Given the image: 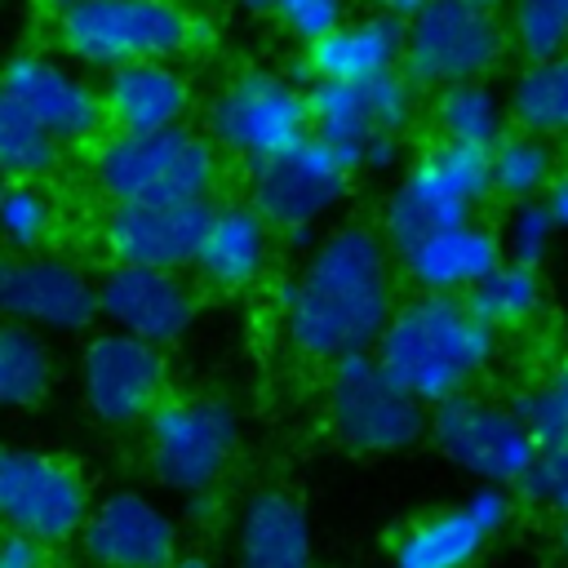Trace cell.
<instances>
[{
  "instance_id": "8d00e7d4",
  "label": "cell",
  "mask_w": 568,
  "mask_h": 568,
  "mask_svg": "<svg viewBox=\"0 0 568 568\" xmlns=\"http://www.w3.org/2000/svg\"><path fill=\"white\" fill-rule=\"evenodd\" d=\"M271 18L297 40V44H315L328 31H337L346 22V0H275Z\"/></svg>"
},
{
  "instance_id": "ee69618b",
  "label": "cell",
  "mask_w": 568,
  "mask_h": 568,
  "mask_svg": "<svg viewBox=\"0 0 568 568\" xmlns=\"http://www.w3.org/2000/svg\"><path fill=\"white\" fill-rule=\"evenodd\" d=\"M240 9H248V13H271L275 9V0H235Z\"/></svg>"
},
{
  "instance_id": "9a60e30c",
  "label": "cell",
  "mask_w": 568,
  "mask_h": 568,
  "mask_svg": "<svg viewBox=\"0 0 568 568\" xmlns=\"http://www.w3.org/2000/svg\"><path fill=\"white\" fill-rule=\"evenodd\" d=\"M0 93L13 98L58 146H84L102 138V102L98 84L80 75L67 58L22 49L0 62Z\"/></svg>"
},
{
  "instance_id": "30bf717a",
  "label": "cell",
  "mask_w": 568,
  "mask_h": 568,
  "mask_svg": "<svg viewBox=\"0 0 568 568\" xmlns=\"http://www.w3.org/2000/svg\"><path fill=\"white\" fill-rule=\"evenodd\" d=\"M506 58V27L497 13L470 9L462 0H426L404 18L399 75L413 89H448L484 80Z\"/></svg>"
},
{
  "instance_id": "f1b7e54d",
  "label": "cell",
  "mask_w": 568,
  "mask_h": 568,
  "mask_svg": "<svg viewBox=\"0 0 568 568\" xmlns=\"http://www.w3.org/2000/svg\"><path fill=\"white\" fill-rule=\"evenodd\" d=\"M559 160L550 151L546 138L524 133V129H506L501 142L488 151V178H493V195H506L510 204L524 200H541V191L550 186Z\"/></svg>"
},
{
  "instance_id": "5bb4252c",
  "label": "cell",
  "mask_w": 568,
  "mask_h": 568,
  "mask_svg": "<svg viewBox=\"0 0 568 568\" xmlns=\"http://www.w3.org/2000/svg\"><path fill=\"white\" fill-rule=\"evenodd\" d=\"M0 320L31 333H84L98 293L80 262L62 253H0Z\"/></svg>"
},
{
  "instance_id": "4fadbf2b",
  "label": "cell",
  "mask_w": 568,
  "mask_h": 568,
  "mask_svg": "<svg viewBox=\"0 0 568 568\" xmlns=\"http://www.w3.org/2000/svg\"><path fill=\"white\" fill-rule=\"evenodd\" d=\"M346 191H351V173L311 138L248 169L253 213L293 244H306L311 226L324 213H333L346 200Z\"/></svg>"
},
{
  "instance_id": "d4e9b609",
  "label": "cell",
  "mask_w": 568,
  "mask_h": 568,
  "mask_svg": "<svg viewBox=\"0 0 568 568\" xmlns=\"http://www.w3.org/2000/svg\"><path fill=\"white\" fill-rule=\"evenodd\" d=\"M404 58V22L390 13H368V18H346L337 31L324 40L306 44V71L328 84H359L399 71Z\"/></svg>"
},
{
  "instance_id": "603a6c76",
  "label": "cell",
  "mask_w": 568,
  "mask_h": 568,
  "mask_svg": "<svg viewBox=\"0 0 568 568\" xmlns=\"http://www.w3.org/2000/svg\"><path fill=\"white\" fill-rule=\"evenodd\" d=\"M497 262H506L501 235L479 222H462L399 248V266L417 284V293H439V297H466Z\"/></svg>"
},
{
  "instance_id": "f546056e",
  "label": "cell",
  "mask_w": 568,
  "mask_h": 568,
  "mask_svg": "<svg viewBox=\"0 0 568 568\" xmlns=\"http://www.w3.org/2000/svg\"><path fill=\"white\" fill-rule=\"evenodd\" d=\"M466 306H470L493 333L524 328V324L541 311V271L515 266V262H497V266L466 293Z\"/></svg>"
},
{
  "instance_id": "f35d334b",
  "label": "cell",
  "mask_w": 568,
  "mask_h": 568,
  "mask_svg": "<svg viewBox=\"0 0 568 568\" xmlns=\"http://www.w3.org/2000/svg\"><path fill=\"white\" fill-rule=\"evenodd\" d=\"M541 209L550 213L555 231H568V164H559V169H555L550 186L541 191Z\"/></svg>"
},
{
  "instance_id": "ab89813d",
  "label": "cell",
  "mask_w": 568,
  "mask_h": 568,
  "mask_svg": "<svg viewBox=\"0 0 568 568\" xmlns=\"http://www.w3.org/2000/svg\"><path fill=\"white\" fill-rule=\"evenodd\" d=\"M368 4H373L377 13H390V18H399V22H404V18H413L426 0H368Z\"/></svg>"
},
{
  "instance_id": "44dd1931",
  "label": "cell",
  "mask_w": 568,
  "mask_h": 568,
  "mask_svg": "<svg viewBox=\"0 0 568 568\" xmlns=\"http://www.w3.org/2000/svg\"><path fill=\"white\" fill-rule=\"evenodd\" d=\"M98 102H102V124L111 133L138 138V133L186 124L191 84L173 62H129V67L106 71Z\"/></svg>"
},
{
  "instance_id": "484cf974",
  "label": "cell",
  "mask_w": 568,
  "mask_h": 568,
  "mask_svg": "<svg viewBox=\"0 0 568 568\" xmlns=\"http://www.w3.org/2000/svg\"><path fill=\"white\" fill-rule=\"evenodd\" d=\"M435 129H439V142L493 151L510 129V115H506V102L484 80H470L435 93Z\"/></svg>"
},
{
  "instance_id": "60d3db41",
  "label": "cell",
  "mask_w": 568,
  "mask_h": 568,
  "mask_svg": "<svg viewBox=\"0 0 568 568\" xmlns=\"http://www.w3.org/2000/svg\"><path fill=\"white\" fill-rule=\"evenodd\" d=\"M169 568H209V559H204V555H182V550H178Z\"/></svg>"
},
{
  "instance_id": "83f0119b",
  "label": "cell",
  "mask_w": 568,
  "mask_h": 568,
  "mask_svg": "<svg viewBox=\"0 0 568 568\" xmlns=\"http://www.w3.org/2000/svg\"><path fill=\"white\" fill-rule=\"evenodd\" d=\"M506 115L515 129L537 138H568V53L524 67L506 98Z\"/></svg>"
},
{
  "instance_id": "74e56055",
  "label": "cell",
  "mask_w": 568,
  "mask_h": 568,
  "mask_svg": "<svg viewBox=\"0 0 568 568\" xmlns=\"http://www.w3.org/2000/svg\"><path fill=\"white\" fill-rule=\"evenodd\" d=\"M0 568H49V550L18 532H0Z\"/></svg>"
},
{
  "instance_id": "7bdbcfd3",
  "label": "cell",
  "mask_w": 568,
  "mask_h": 568,
  "mask_svg": "<svg viewBox=\"0 0 568 568\" xmlns=\"http://www.w3.org/2000/svg\"><path fill=\"white\" fill-rule=\"evenodd\" d=\"M470 9H484V13H497V9H510V0H462Z\"/></svg>"
},
{
  "instance_id": "ac0fdd59",
  "label": "cell",
  "mask_w": 568,
  "mask_h": 568,
  "mask_svg": "<svg viewBox=\"0 0 568 568\" xmlns=\"http://www.w3.org/2000/svg\"><path fill=\"white\" fill-rule=\"evenodd\" d=\"M515 519V493L497 484H475L457 506H444L417 524H408L395 546L390 564L395 568H470L484 546L506 532Z\"/></svg>"
},
{
  "instance_id": "d6a6232c",
  "label": "cell",
  "mask_w": 568,
  "mask_h": 568,
  "mask_svg": "<svg viewBox=\"0 0 568 568\" xmlns=\"http://www.w3.org/2000/svg\"><path fill=\"white\" fill-rule=\"evenodd\" d=\"M510 408L537 448H568V364H559V368L541 373L532 386H524Z\"/></svg>"
},
{
  "instance_id": "2e32d148",
  "label": "cell",
  "mask_w": 568,
  "mask_h": 568,
  "mask_svg": "<svg viewBox=\"0 0 568 568\" xmlns=\"http://www.w3.org/2000/svg\"><path fill=\"white\" fill-rule=\"evenodd\" d=\"M169 386L164 351L115 328L93 333L80 351V399L102 426H138L155 413Z\"/></svg>"
},
{
  "instance_id": "1f68e13d",
  "label": "cell",
  "mask_w": 568,
  "mask_h": 568,
  "mask_svg": "<svg viewBox=\"0 0 568 568\" xmlns=\"http://www.w3.org/2000/svg\"><path fill=\"white\" fill-rule=\"evenodd\" d=\"M506 44L519 49L528 67L568 53V0H510Z\"/></svg>"
},
{
  "instance_id": "e575fe53",
  "label": "cell",
  "mask_w": 568,
  "mask_h": 568,
  "mask_svg": "<svg viewBox=\"0 0 568 568\" xmlns=\"http://www.w3.org/2000/svg\"><path fill=\"white\" fill-rule=\"evenodd\" d=\"M555 244V222L550 213L541 209V200H524L510 209L506 217V235H501V257L515 262V266H541L546 253Z\"/></svg>"
},
{
  "instance_id": "7a4b0ae2",
  "label": "cell",
  "mask_w": 568,
  "mask_h": 568,
  "mask_svg": "<svg viewBox=\"0 0 568 568\" xmlns=\"http://www.w3.org/2000/svg\"><path fill=\"white\" fill-rule=\"evenodd\" d=\"M497 333L466 306V297L417 293L399 302L373 342V359L422 408H435L475 386L493 364Z\"/></svg>"
},
{
  "instance_id": "8fae6325",
  "label": "cell",
  "mask_w": 568,
  "mask_h": 568,
  "mask_svg": "<svg viewBox=\"0 0 568 568\" xmlns=\"http://www.w3.org/2000/svg\"><path fill=\"white\" fill-rule=\"evenodd\" d=\"M89 479L58 453L0 448V528L36 546H62L80 537L89 519Z\"/></svg>"
},
{
  "instance_id": "9c48e42d",
  "label": "cell",
  "mask_w": 568,
  "mask_h": 568,
  "mask_svg": "<svg viewBox=\"0 0 568 568\" xmlns=\"http://www.w3.org/2000/svg\"><path fill=\"white\" fill-rule=\"evenodd\" d=\"M328 430L351 453L386 457L426 435V408L390 382L373 351H359L328 364Z\"/></svg>"
},
{
  "instance_id": "ba28073f",
  "label": "cell",
  "mask_w": 568,
  "mask_h": 568,
  "mask_svg": "<svg viewBox=\"0 0 568 568\" xmlns=\"http://www.w3.org/2000/svg\"><path fill=\"white\" fill-rule=\"evenodd\" d=\"M240 448V417L226 399L178 395L160 399L146 417V462L151 475L186 497H204L231 466Z\"/></svg>"
},
{
  "instance_id": "7c38bea8",
  "label": "cell",
  "mask_w": 568,
  "mask_h": 568,
  "mask_svg": "<svg viewBox=\"0 0 568 568\" xmlns=\"http://www.w3.org/2000/svg\"><path fill=\"white\" fill-rule=\"evenodd\" d=\"M426 435L457 470L497 488H519L524 470L537 457V444L515 417V408L479 399L470 390L435 404L426 413Z\"/></svg>"
},
{
  "instance_id": "d6986e66",
  "label": "cell",
  "mask_w": 568,
  "mask_h": 568,
  "mask_svg": "<svg viewBox=\"0 0 568 568\" xmlns=\"http://www.w3.org/2000/svg\"><path fill=\"white\" fill-rule=\"evenodd\" d=\"M213 200L200 204H111L102 217V248L111 266L186 271L204 240Z\"/></svg>"
},
{
  "instance_id": "6da1fadb",
  "label": "cell",
  "mask_w": 568,
  "mask_h": 568,
  "mask_svg": "<svg viewBox=\"0 0 568 568\" xmlns=\"http://www.w3.org/2000/svg\"><path fill=\"white\" fill-rule=\"evenodd\" d=\"M280 306L288 346L315 364L373 351L395 311L386 240L364 222L328 231L288 280Z\"/></svg>"
},
{
  "instance_id": "3957f363",
  "label": "cell",
  "mask_w": 568,
  "mask_h": 568,
  "mask_svg": "<svg viewBox=\"0 0 568 568\" xmlns=\"http://www.w3.org/2000/svg\"><path fill=\"white\" fill-rule=\"evenodd\" d=\"M222 160L200 129L111 133L93 151V186L106 204H200L213 200Z\"/></svg>"
},
{
  "instance_id": "f6af8a7d",
  "label": "cell",
  "mask_w": 568,
  "mask_h": 568,
  "mask_svg": "<svg viewBox=\"0 0 568 568\" xmlns=\"http://www.w3.org/2000/svg\"><path fill=\"white\" fill-rule=\"evenodd\" d=\"M559 564L568 568V519H559Z\"/></svg>"
},
{
  "instance_id": "7402d4cb",
  "label": "cell",
  "mask_w": 568,
  "mask_h": 568,
  "mask_svg": "<svg viewBox=\"0 0 568 568\" xmlns=\"http://www.w3.org/2000/svg\"><path fill=\"white\" fill-rule=\"evenodd\" d=\"M266 262H271V226L253 213V204L248 200L213 204L204 240L191 262L200 284L217 293H244L262 280Z\"/></svg>"
},
{
  "instance_id": "5b68a950",
  "label": "cell",
  "mask_w": 568,
  "mask_h": 568,
  "mask_svg": "<svg viewBox=\"0 0 568 568\" xmlns=\"http://www.w3.org/2000/svg\"><path fill=\"white\" fill-rule=\"evenodd\" d=\"M413 115V84L390 71L359 84L315 80L306 89L311 142H320L346 173H382L399 160V133Z\"/></svg>"
},
{
  "instance_id": "52a82bcc",
  "label": "cell",
  "mask_w": 568,
  "mask_h": 568,
  "mask_svg": "<svg viewBox=\"0 0 568 568\" xmlns=\"http://www.w3.org/2000/svg\"><path fill=\"white\" fill-rule=\"evenodd\" d=\"M204 138L240 164H262L311 138L306 93L275 71L231 75L204 106Z\"/></svg>"
},
{
  "instance_id": "d590c367",
  "label": "cell",
  "mask_w": 568,
  "mask_h": 568,
  "mask_svg": "<svg viewBox=\"0 0 568 568\" xmlns=\"http://www.w3.org/2000/svg\"><path fill=\"white\" fill-rule=\"evenodd\" d=\"M519 497L568 519V448H537L532 466L519 479Z\"/></svg>"
},
{
  "instance_id": "277c9868",
  "label": "cell",
  "mask_w": 568,
  "mask_h": 568,
  "mask_svg": "<svg viewBox=\"0 0 568 568\" xmlns=\"http://www.w3.org/2000/svg\"><path fill=\"white\" fill-rule=\"evenodd\" d=\"M53 31L71 67L102 75L129 62H169L195 40L178 0H75L53 18Z\"/></svg>"
},
{
  "instance_id": "4dcf8cb0",
  "label": "cell",
  "mask_w": 568,
  "mask_h": 568,
  "mask_svg": "<svg viewBox=\"0 0 568 568\" xmlns=\"http://www.w3.org/2000/svg\"><path fill=\"white\" fill-rule=\"evenodd\" d=\"M62 164V146L13 102L0 93V178L4 182H40Z\"/></svg>"
},
{
  "instance_id": "b9f144b4",
  "label": "cell",
  "mask_w": 568,
  "mask_h": 568,
  "mask_svg": "<svg viewBox=\"0 0 568 568\" xmlns=\"http://www.w3.org/2000/svg\"><path fill=\"white\" fill-rule=\"evenodd\" d=\"M31 4H36V9H44V13H53V18H58V13H62V9H71V4H75V0H31Z\"/></svg>"
},
{
  "instance_id": "cb8c5ba5",
  "label": "cell",
  "mask_w": 568,
  "mask_h": 568,
  "mask_svg": "<svg viewBox=\"0 0 568 568\" xmlns=\"http://www.w3.org/2000/svg\"><path fill=\"white\" fill-rule=\"evenodd\" d=\"M240 568H315L306 506L284 488H262L244 501L235 524Z\"/></svg>"
},
{
  "instance_id": "ffe728a7",
  "label": "cell",
  "mask_w": 568,
  "mask_h": 568,
  "mask_svg": "<svg viewBox=\"0 0 568 568\" xmlns=\"http://www.w3.org/2000/svg\"><path fill=\"white\" fill-rule=\"evenodd\" d=\"M80 550L98 568H169L178 555V524L151 497L120 488L89 506Z\"/></svg>"
},
{
  "instance_id": "4316f807",
  "label": "cell",
  "mask_w": 568,
  "mask_h": 568,
  "mask_svg": "<svg viewBox=\"0 0 568 568\" xmlns=\"http://www.w3.org/2000/svg\"><path fill=\"white\" fill-rule=\"evenodd\" d=\"M53 390V351L40 333L0 320V413L36 408Z\"/></svg>"
},
{
  "instance_id": "836d02e7",
  "label": "cell",
  "mask_w": 568,
  "mask_h": 568,
  "mask_svg": "<svg viewBox=\"0 0 568 568\" xmlns=\"http://www.w3.org/2000/svg\"><path fill=\"white\" fill-rule=\"evenodd\" d=\"M53 231V204L31 182L0 178V240L13 253H36Z\"/></svg>"
},
{
  "instance_id": "8992f818",
  "label": "cell",
  "mask_w": 568,
  "mask_h": 568,
  "mask_svg": "<svg viewBox=\"0 0 568 568\" xmlns=\"http://www.w3.org/2000/svg\"><path fill=\"white\" fill-rule=\"evenodd\" d=\"M488 195H493L488 151L435 142L408 164V173L390 191V200L382 209V231H386L390 248L399 253L435 231L475 222V209Z\"/></svg>"
},
{
  "instance_id": "e0dca14e",
  "label": "cell",
  "mask_w": 568,
  "mask_h": 568,
  "mask_svg": "<svg viewBox=\"0 0 568 568\" xmlns=\"http://www.w3.org/2000/svg\"><path fill=\"white\" fill-rule=\"evenodd\" d=\"M93 293H98V320H106L115 333L138 337L155 351L186 337L200 311V297L182 271L106 266L93 280Z\"/></svg>"
}]
</instances>
